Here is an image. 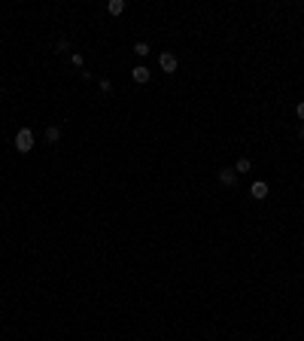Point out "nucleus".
I'll list each match as a JSON object with an SVG mask.
<instances>
[{
    "label": "nucleus",
    "mask_w": 304,
    "mask_h": 341,
    "mask_svg": "<svg viewBox=\"0 0 304 341\" xmlns=\"http://www.w3.org/2000/svg\"><path fill=\"white\" fill-rule=\"evenodd\" d=\"M16 150L18 153H31L33 150V134H31V128H21L16 134Z\"/></svg>",
    "instance_id": "f257e3e1"
},
{
    "label": "nucleus",
    "mask_w": 304,
    "mask_h": 341,
    "mask_svg": "<svg viewBox=\"0 0 304 341\" xmlns=\"http://www.w3.org/2000/svg\"><path fill=\"white\" fill-rule=\"evenodd\" d=\"M159 64H161L164 73H176V55L174 52H161L159 55Z\"/></svg>",
    "instance_id": "f03ea898"
},
{
    "label": "nucleus",
    "mask_w": 304,
    "mask_h": 341,
    "mask_svg": "<svg viewBox=\"0 0 304 341\" xmlns=\"http://www.w3.org/2000/svg\"><path fill=\"white\" fill-rule=\"evenodd\" d=\"M131 76H134V83H149V76H152V70H149V67H143V64H137V67H134V70H131Z\"/></svg>",
    "instance_id": "7ed1b4c3"
},
{
    "label": "nucleus",
    "mask_w": 304,
    "mask_h": 341,
    "mask_svg": "<svg viewBox=\"0 0 304 341\" xmlns=\"http://www.w3.org/2000/svg\"><path fill=\"white\" fill-rule=\"evenodd\" d=\"M219 183H222V186H234V183H238V174H234V170H228V168H222V170H219Z\"/></svg>",
    "instance_id": "20e7f679"
},
{
    "label": "nucleus",
    "mask_w": 304,
    "mask_h": 341,
    "mask_svg": "<svg viewBox=\"0 0 304 341\" xmlns=\"http://www.w3.org/2000/svg\"><path fill=\"white\" fill-rule=\"evenodd\" d=\"M250 192H253V198H256V201H265V198H268V183H262V180H258V183H253V189H250Z\"/></svg>",
    "instance_id": "39448f33"
},
{
    "label": "nucleus",
    "mask_w": 304,
    "mask_h": 341,
    "mask_svg": "<svg viewBox=\"0 0 304 341\" xmlns=\"http://www.w3.org/2000/svg\"><path fill=\"white\" fill-rule=\"evenodd\" d=\"M107 9H110V16H122L125 13V0H110Z\"/></svg>",
    "instance_id": "423d86ee"
},
{
    "label": "nucleus",
    "mask_w": 304,
    "mask_h": 341,
    "mask_svg": "<svg viewBox=\"0 0 304 341\" xmlns=\"http://www.w3.org/2000/svg\"><path fill=\"white\" fill-rule=\"evenodd\" d=\"M58 137H61V128H58V125H49V128H46V140L58 143Z\"/></svg>",
    "instance_id": "0eeeda50"
},
{
    "label": "nucleus",
    "mask_w": 304,
    "mask_h": 341,
    "mask_svg": "<svg viewBox=\"0 0 304 341\" xmlns=\"http://www.w3.org/2000/svg\"><path fill=\"white\" fill-rule=\"evenodd\" d=\"M250 158H238V165H234V174H250Z\"/></svg>",
    "instance_id": "6e6552de"
},
{
    "label": "nucleus",
    "mask_w": 304,
    "mask_h": 341,
    "mask_svg": "<svg viewBox=\"0 0 304 341\" xmlns=\"http://www.w3.org/2000/svg\"><path fill=\"white\" fill-rule=\"evenodd\" d=\"M134 52H137L140 58H146V55L152 52V46H149V43H137V46H134Z\"/></svg>",
    "instance_id": "1a4fd4ad"
},
{
    "label": "nucleus",
    "mask_w": 304,
    "mask_h": 341,
    "mask_svg": "<svg viewBox=\"0 0 304 341\" xmlns=\"http://www.w3.org/2000/svg\"><path fill=\"white\" fill-rule=\"evenodd\" d=\"M100 92H104V95H110L112 92V83H110V79L104 76V79H100Z\"/></svg>",
    "instance_id": "9d476101"
},
{
    "label": "nucleus",
    "mask_w": 304,
    "mask_h": 341,
    "mask_svg": "<svg viewBox=\"0 0 304 341\" xmlns=\"http://www.w3.org/2000/svg\"><path fill=\"white\" fill-rule=\"evenodd\" d=\"M73 64H76V67H82V64H85V58H82V52H76V55H73Z\"/></svg>",
    "instance_id": "9b49d317"
},
{
    "label": "nucleus",
    "mask_w": 304,
    "mask_h": 341,
    "mask_svg": "<svg viewBox=\"0 0 304 341\" xmlns=\"http://www.w3.org/2000/svg\"><path fill=\"white\" fill-rule=\"evenodd\" d=\"M295 113H298V119H304V101H298V107H295Z\"/></svg>",
    "instance_id": "f8f14e48"
},
{
    "label": "nucleus",
    "mask_w": 304,
    "mask_h": 341,
    "mask_svg": "<svg viewBox=\"0 0 304 341\" xmlns=\"http://www.w3.org/2000/svg\"><path fill=\"white\" fill-rule=\"evenodd\" d=\"M301 137H304V131H301Z\"/></svg>",
    "instance_id": "ddd939ff"
}]
</instances>
